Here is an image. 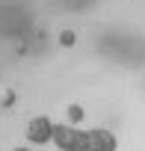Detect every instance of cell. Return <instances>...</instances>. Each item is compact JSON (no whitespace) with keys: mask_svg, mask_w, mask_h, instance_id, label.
<instances>
[{"mask_svg":"<svg viewBox=\"0 0 145 151\" xmlns=\"http://www.w3.org/2000/svg\"><path fill=\"white\" fill-rule=\"evenodd\" d=\"M50 142L59 151H89V133L71 127V124H53V139Z\"/></svg>","mask_w":145,"mask_h":151,"instance_id":"6da1fadb","label":"cell"},{"mask_svg":"<svg viewBox=\"0 0 145 151\" xmlns=\"http://www.w3.org/2000/svg\"><path fill=\"white\" fill-rule=\"evenodd\" d=\"M27 139L33 142V145H47L50 139H53V122L47 119V116H36V119H30L27 122Z\"/></svg>","mask_w":145,"mask_h":151,"instance_id":"7a4b0ae2","label":"cell"},{"mask_svg":"<svg viewBox=\"0 0 145 151\" xmlns=\"http://www.w3.org/2000/svg\"><path fill=\"white\" fill-rule=\"evenodd\" d=\"M86 133H89V151H116L118 148L116 133H110L104 127H95V130H86Z\"/></svg>","mask_w":145,"mask_h":151,"instance_id":"3957f363","label":"cell"},{"mask_svg":"<svg viewBox=\"0 0 145 151\" xmlns=\"http://www.w3.org/2000/svg\"><path fill=\"white\" fill-rule=\"evenodd\" d=\"M68 119H71V122H80V119H83V110H80L77 104H74V107H68Z\"/></svg>","mask_w":145,"mask_h":151,"instance_id":"277c9868","label":"cell"},{"mask_svg":"<svg viewBox=\"0 0 145 151\" xmlns=\"http://www.w3.org/2000/svg\"><path fill=\"white\" fill-rule=\"evenodd\" d=\"M59 42H62V45H74V33H71V30H65V33L59 36Z\"/></svg>","mask_w":145,"mask_h":151,"instance_id":"5b68a950","label":"cell"},{"mask_svg":"<svg viewBox=\"0 0 145 151\" xmlns=\"http://www.w3.org/2000/svg\"><path fill=\"white\" fill-rule=\"evenodd\" d=\"M12 151H30V148H12Z\"/></svg>","mask_w":145,"mask_h":151,"instance_id":"8992f818","label":"cell"}]
</instances>
